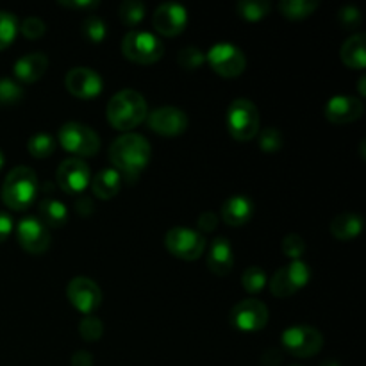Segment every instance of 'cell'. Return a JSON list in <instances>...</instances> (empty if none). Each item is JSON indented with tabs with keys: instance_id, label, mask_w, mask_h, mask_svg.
Returning a JSON list of instances; mask_svg holds the SVG:
<instances>
[{
	"instance_id": "6da1fadb",
	"label": "cell",
	"mask_w": 366,
	"mask_h": 366,
	"mask_svg": "<svg viewBox=\"0 0 366 366\" xmlns=\"http://www.w3.org/2000/svg\"><path fill=\"white\" fill-rule=\"evenodd\" d=\"M150 156L152 149L149 139L136 132L120 136L109 147V159L114 164V170L125 177H138L149 164Z\"/></svg>"
},
{
	"instance_id": "7a4b0ae2",
	"label": "cell",
	"mask_w": 366,
	"mask_h": 366,
	"mask_svg": "<svg viewBox=\"0 0 366 366\" xmlns=\"http://www.w3.org/2000/svg\"><path fill=\"white\" fill-rule=\"evenodd\" d=\"M149 114V106L142 93L136 89H122L111 97L107 104V122L117 131H131L145 122Z\"/></svg>"
},
{
	"instance_id": "3957f363",
	"label": "cell",
	"mask_w": 366,
	"mask_h": 366,
	"mask_svg": "<svg viewBox=\"0 0 366 366\" xmlns=\"http://www.w3.org/2000/svg\"><path fill=\"white\" fill-rule=\"evenodd\" d=\"M39 192L38 175L29 167H16L6 175L2 184V200L9 209L25 211L34 204Z\"/></svg>"
},
{
	"instance_id": "277c9868",
	"label": "cell",
	"mask_w": 366,
	"mask_h": 366,
	"mask_svg": "<svg viewBox=\"0 0 366 366\" xmlns=\"http://www.w3.org/2000/svg\"><path fill=\"white\" fill-rule=\"evenodd\" d=\"M259 111L249 99H236L225 114L229 134L238 142H249L259 132Z\"/></svg>"
},
{
	"instance_id": "5b68a950",
	"label": "cell",
	"mask_w": 366,
	"mask_h": 366,
	"mask_svg": "<svg viewBox=\"0 0 366 366\" xmlns=\"http://www.w3.org/2000/svg\"><path fill=\"white\" fill-rule=\"evenodd\" d=\"M122 52L132 63L154 64L163 57L164 45L152 32L132 29L122 39Z\"/></svg>"
},
{
	"instance_id": "8992f818",
	"label": "cell",
	"mask_w": 366,
	"mask_h": 366,
	"mask_svg": "<svg viewBox=\"0 0 366 366\" xmlns=\"http://www.w3.org/2000/svg\"><path fill=\"white\" fill-rule=\"evenodd\" d=\"M61 147L75 157H92L100 150V138L92 127L79 122H66L57 132Z\"/></svg>"
},
{
	"instance_id": "52a82bcc",
	"label": "cell",
	"mask_w": 366,
	"mask_h": 366,
	"mask_svg": "<svg viewBox=\"0 0 366 366\" xmlns=\"http://www.w3.org/2000/svg\"><path fill=\"white\" fill-rule=\"evenodd\" d=\"M281 343L292 356L313 357L324 347V336L311 325H292L281 335Z\"/></svg>"
},
{
	"instance_id": "ba28073f",
	"label": "cell",
	"mask_w": 366,
	"mask_h": 366,
	"mask_svg": "<svg viewBox=\"0 0 366 366\" xmlns=\"http://www.w3.org/2000/svg\"><path fill=\"white\" fill-rule=\"evenodd\" d=\"M164 247L179 259L197 261L206 250V238L195 229L172 227L164 236Z\"/></svg>"
},
{
	"instance_id": "9c48e42d",
	"label": "cell",
	"mask_w": 366,
	"mask_h": 366,
	"mask_svg": "<svg viewBox=\"0 0 366 366\" xmlns=\"http://www.w3.org/2000/svg\"><path fill=\"white\" fill-rule=\"evenodd\" d=\"M206 59L209 61V66L213 68L214 74L225 79H234L245 71L247 59L242 49L229 41L214 43L206 54Z\"/></svg>"
},
{
	"instance_id": "30bf717a",
	"label": "cell",
	"mask_w": 366,
	"mask_h": 366,
	"mask_svg": "<svg viewBox=\"0 0 366 366\" xmlns=\"http://www.w3.org/2000/svg\"><path fill=\"white\" fill-rule=\"evenodd\" d=\"M311 281L310 264L302 259L292 261L286 267L279 268L270 281V292L279 299L295 295L299 290H302Z\"/></svg>"
},
{
	"instance_id": "8fae6325",
	"label": "cell",
	"mask_w": 366,
	"mask_h": 366,
	"mask_svg": "<svg viewBox=\"0 0 366 366\" xmlns=\"http://www.w3.org/2000/svg\"><path fill=\"white\" fill-rule=\"evenodd\" d=\"M267 304L257 299H245L236 304L231 310L229 320L232 327L242 332H257L267 327L268 324Z\"/></svg>"
},
{
	"instance_id": "7c38bea8",
	"label": "cell",
	"mask_w": 366,
	"mask_h": 366,
	"mask_svg": "<svg viewBox=\"0 0 366 366\" xmlns=\"http://www.w3.org/2000/svg\"><path fill=\"white\" fill-rule=\"evenodd\" d=\"M66 297L71 306L82 315H93L102 304L99 285L88 277H75L68 282Z\"/></svg>"
},
{
	"instance_id": "4fadbf2b",
	"label": "cell",
	"mask_w": 366,
	"mask_h": 366,
	"mask_svg": "<svg viewBox=\"0 0 366 366\" xmlns=\"http://www.w3.org/2000/svg\"><path fill=\"white\" fill-rule=\"evenodd\" d=\"M57 184L66 193H82L92 182V170L81 157H68L57 168Z\"/></svg>"
},
{
	"instance_id": "5bb4252c",
	"label": "cell",
	"mask_w": 366,
	"mask_h": 366,
	"mask_svg": "<svg viewBox=\"0 0 366 366\" xmlns=\"http://www.w3.org/2000/svg\"><path fill=\"white\" fill-rule=\"evenodd\" d=\"M16 239L29 254H43L50 247V231L36 217H25L16 225Z\"/></svg>"
},
{
	"instance_id": "9a60e30c",
	"label": "cell",
	"mask_w": 366,
	"mask_h": 366,
	"mask_svg": "<svg viewBox=\"0 0 366 366\" xmlns=\"http://www.w3.org/2000/svg\"><path fill=\"white\" fill-rule=\"evenodd\" d=\"M64 86L74 97L81 100H92L102 93V77L95 70L86 66H75L64 77Z\"/></svg>"
},
{
	"instance_id": "2e32d148",
	"label": "cell",
	"mask_w": 366,
	"mask_h": 366,
	"mask_svg": "<svg viewBox=\"0 0 366 366\" xmlns=\"http://www.w3.org/2000/svg\"><path fill=\"white\" fill-rule=\"evenodd\" d=\"M147 124L161 136H179L188 129V117L182 109L174 106L157 107L147 114Z\"/></svg>"
},
{
	"instance_id": "e0dca14e",
	"label": "cell",
	"mask_w": 366,
	"mask_h": 366,
	"mask_svg": "<svg viewBox=\"0 0 366 366\" xmlns=\"http://www.w3.org/2000/svg\"><path fill=\"white\" fill-rule=\"evenodd\" d=\"M152 24L154 29H156L161 36L174 38V36L181 34L186 29V24H188V11H186V7L181 6V4H161V6L154 11Z\"/></svg>"
},
{
	"instance_id": "ac0fdd59",
	"label": "cell",
	"mask_w": 366,
	"mask_h": 366,
	"mask_svg": "<svg viewBox=\"0 0 366 366\" xmlns=\"http://www.w3.org/2000/svg\"><path fill=\"white\" fill-rule=\"evenodd\" d=\"M365 104L363 100L352 95H336L329 99L325 104L324 114L331 124L345 125L360 120L363 117Z\"/></svg>"
},
{
	"instance_id": "d6986e66",
	"label": "cell",
	"mask_w": 366,
	"mask_h": 366,
	"mask_svg": "<svg viewBox=\"0 0 366 366\" xmlns=\"http://www.w3.org/2000/svg\"><path fill=\"white\" fill-rule=\"evenodd\" d=\"M46 68H49V57L43 52H31L14 63L13 71L20 84H32L45 75Z\"/></svg>"
},
{
	"instance_id": "ffe728a7",
	"label": "cell",
	"mask_w": 366,
	"mask_h": 366,
	"mask_svg": "<svg viewBox=\"0 0 366 366\" xmlns=\"http://www.w3.org/2000/svg\"><path fill=\"white\" fill-rule=\"evenodd\" d=\"M234 267V252L227 238H217L209 245V254H207V268L218 277H225L231 274Z\"/></svg>"
},
{
	"instance_id": "44dd1931",
	"label": "cell",
	"mask_w": 366,
	"mask_h": 366,
	"mask_svg": "<svg viewBox=\"0 0 366 366\" xmlns=\"http://www.w3.org/2000/svg\"><path fill=\"white\" fill-rule=\"evenodd\" d=\"M220 214L225 224L231 225V227H239V225H245L252 218L254 202L245 195L229 197L222 204Z\"/></svg>"
},
{
	"instance_id": "7402d4cb",
	"label": "cell",
	"mask_w": 366,
	"mask_h": 366,
	"mask_svg": "<svg viewBox=\"0 0 366 366\" xmlns=\"http://www.w3.org/2000/svg\"><path fill=\"white\" fill-rule=\"evenodd\" d=\"M122 188V174L114 168H102L92 179L93 195L100 200H109L118 195Z\"/></svg>"
},
{
	"instance_id": "603a6c76",
	"label": "cell",
	"mask_w": 366,
	"mask_h": 366,
	"mask_svg": "<svg viewBox=\"0 0 366 366\" xmlns=\"http://www.w3.org/2000/svg\"><path fill=\"white\" fill-rule=\"evenodd\" d=\"M39 222L46 229H61L68 222V207L57 199H43L38 206Z\"/></svg>"
},
{
	"instance_id": "cb8c5ba5",
	"label": "cell",
	"mask_w": 366,
	"mask_h": 366,
	"mask_svg": "<svg viewBox=\"0 0 366 366\" xmlns=\"http://www.w3.org/2000/svg\"><path fill=\"white\" fill-rule=\"evenodd\" d=\"M363 231V217L357 213L336 214L331 222V232L336 239L349 242Z\"/></svg>"
},
{
	"instance_id": "d4e9b609",
	"label": "cell",
	"mask_w": 366,
	"mask_h": 366,
	"mask_svg": "<svg viewBox=\"0 0 366 366\" xmlns=\"http://www.w3.org/2000/svg\"><path fill=\"white\" fill-rule=\"evenodd\" d=\"M366 38L363 32L352 34L342 46V61L349 68L354 70H363L366 66V52H365Z\"/></svg>"
},
{
	"instance_id": "484cf974",
	"label": "cell",
	"mask_w": 366,
	"mask_h": 366,
	"mask_svg": "<svg viewBox=\"0 0 366 366\" xmlns=\"http://www.w3.org/2000/svg\"><path fill=\"white\" fill-rule=\"evenodd\" d=\"M317 0H282L279 4V11L288 20H304L317 11Z\"/></svg>"
},
{
	"instance_id": "4316f807",
	"label": "cell",
	"mask_w": 366,
	"mask_h": 366,
	"mask_svg": "<svg viewBox=\"0 0 366 366\" xmlns=\"http://www.w3.org/2000/svg\"><path fill=\"white\" fill-rule=\"evenodd\" d=\"M270 2L267 0H242L236 4V11L247 21H259L270 14Z\"/></svg>"
},
{
	"instance_id": "83f0119b",
	"label": "cell",
	"mask_w": 366,
	"mask_h": 366,
	"mask_svg": "<svg viewBox=\"0 0 366 366\" xmlns=\"http://www.w3.org/2000/svg\"><path fill=\"white\" fill-rule=\"evenodd\" d=\"M27 150L32 157H36V159H46V157H50L56 152V139L50 134L39 132V134H34L29 139Z\"/></svg>"
},
{
	"instance_id": "f1b7e54d",
	"label": "cell",
	"mask_w": 366,
	"mask_h": 366,
	"mask_svg": "<svg viewBox=\"0 0 366 366\" xmlns=\"http://www.w3.org/2000/svg\"><path fill=\"white\" fill-rule=\"evenodd\" d=\"M81 32L89 43H95V45H99V43H102L104 39L107 38L106 24H104L102 18L97 16V14H89V16H86L84 20H82Z\"/></svg>"
},
{
	"instance_id": "f546056e",
	"label": "cell",
	"mask_w": 366,
	"mask_h": 366,
	"mask_svg": "<svg viewBox=\"0 0 366 366\" xmlns=\"http://www.w3.org/2000/svg\"><path fill=\"white\" fill-rule=\"evenodd\" d=\"M24 86L13 79H0V106H16L24 100Z\"/></svg>"
},
{
	"instance_id": "4dcf8cb0",
	"label": "cell",
	"mask_w": 366,
	"mask_h": 366,
	"mask_svg": "<svg viewBox=\"0 0 366 366\" xmlns=\"http://www.w3.org/2000/svg\"><path fill=\"white\" fill-rule=\"evenodd\" d=\"M118 14L127 27H136L145 18V4L139 0H125L118 7Z\"/></svg>"
},
{
	"instance_id": "1f68e13d",
	"label": "cell",
	"mask_w": 366,
	"mask_h": 366,
	"mask_svg": "<svg viewBox=\"0 0 366 366\" xmlns=\"http://www.w3.org/2000/svg\"><path fill=\"white\" fill-rule=\"evenodd\" d=\"M18 32V18L9 11H0V50L14 41Z\"/></svg>"
},
{
	"instance_id": "d6a6232c",
	"label": "cell",
	"mask_w": 366,
	"mask_h": 366,
	"mask_svg": "<svg viewBox=\"0 0 366 366\" xmlns=\"http://www.w3.org/2000/svg\"><path fill=\"white\" fill-rule=\"evenodd\" d=\"M242 285L245 292L259 293L267 286V272L259 267H249L242 275Z\"/></svg>"
},
{
	"instance_id": "836d02e7",
	"label": "cell",
	"mask_w": 366,
	"mask_h": 366,
	"mask_svg": "<svg viewBox=\"0 0 366 366\" xmlns=\"http://www.w3.org/2000/svg\"><path fill=\"white\" fill-rule=\"evenodd\" d=\"M177 61L179 64H181V68H184L186 71H195L202 66L204 61H206V56H204L200 49H197V46L193 45H188L184 46V49L179 50Z\"/></svg>"
},
{
	"instance_id": "e575fe53",
	"label": "cell",
	"mask_w": 366,
	"mask_h": 366,
	"mask_svg": "<svg viewBox=\"0 0 366 366\" xmlns=\"http://www.w3.org/2000/svg\"><path fill=\"white\" fill-rule=\"evenodd\" d=\"M104 332V325L100 322V318H97L95 315H84V318L79 324V335L84 342H97L100 340Z\"/></svg>"
},
{
	"instance_id": "d590c367",
	"label": "cell",
	"mask_w": 366,
	"mask_h": 366,
	"mask_svg": "<svg viewBox=\"0 0 366 366\" xmlns=\"http://www.w3.org/2000/svg\"><path fill=\"white\" fill-rule=\"evenodd\" d=\"M285 145V136L277 127H267L259 134V147L263 152H277Z\"/></svg>"
},
{
	"instance_id": "8d00e7d4",
	"label": "cell",
	"mask_w": 366,
	"mask_h": 366,
	"mask_svg": "<svg viewBox=\"0 0 366 366\" xmlns=\"http://www.w3.org/2000/svg\"><path fill=\"white\" fill-rule=\"evenodd\" d=\"M282 252H285V256H288L292 261L300 259L302 254L306 252V242L302 239V236L288 234L282 239Z\"/></svg>"
},
{
	"instance_id": "74e56055",
	"label": "cell",
	"mask_w": 366,
	"mask_h": 366,
	"mask_svg": "<svg viewBox=\"0 0 366 366\" xmlns=\"http://www.w3.org/2000/svg\"><path fill=\"white\" fill-rule=\"evenodd\" d=\"M21 34L29 39H38L45 34L46 31V25L41 18L38 16H29L21 21V27H20Z\"/></svg>"
},
{
	"instance_id": "f35d334b",
	"label": "cell",
	"mask_w": 366,
	"mask_h": 366,
	"mask_svg": "<svg viewBox=\"0 0 366 366\" xmlns=\"http://www.w3.org/2000/svg\"><path fill=\"white\" fill-rule=\"evenodd\" d=\"M338 24L342 25L345 31H354V29L360 27L361 24V13L357 7L354 6H345L340 9L338 13Z\"/></svg>"
},
{
	"instance_id": "ab89813d",
	"label": "cell",
	"mask_w": 366,
	"mask_h": 366,
	"mask_svg": "<svg viewBox=\"0 0 366 366\" xmlns=\"http://www.w3.org/2000/svg\"><path fill=\"white\" fill-rule=\"evenodd\" d=\"M197 225H199V229L202 232H211L218 227V217L213 211H206V213H202L199 217Z\"/></svg>"
},
{
	"instance_id": "60d3db41",
	"label": "cell",
	"mask_w": 366,
	"mask_h": 366,
	"mask_svg": "<svg viewBox=\"0 0 366 366\" xmlns=\"http://www.w3.org/2000/svg\"><path fill=\"white\" fill-rule=\"evenodd\" d=\"M61 6L70 7V9H81V11H89L99 7L97 0H61Z\"/></svg>"
},
{
	"instance_id": "b9f144b4",
	"label": "cell",
	"mask_w": 366,
	"mask_h": 366,
	"mask_svg": "<svg viewBox=\"0 0 366 366\" xmlns=\"http://www.w3.org/2000/svg\"><path fill=\"white\" fill-rule=\"evenodd\" d=\"M13 232V218L7 213L0 211V243L6 242Z\"/></svg>"
},
{
	"instance_id": "7bdbcfd3",
	"label": "cell",
	"mask_w": 366,
	"mask_h": 366,
	"mask_svg": "<svg viewBox=\"0 0 366 366\" xmlns=\"http://www.w3.org/2000/svg\"><path fill=\"white\" fill-rule=\"evenodd\" d=\"M75 209H77V213L81 214V217H89V214L95 211V204H93L92 199H88V197H82V199H79L77 202H75Z\"/></svg>"
},
{
	"instance_id": "ee69618b",
	"label": "cell",
	"mask_w": 366,
	"mask_h": 366,
	"mask_svg": "<svg viewBox=\"0 0 366 366\" xmlns=\"http://www.w3.org/2000/svg\"><path fill=\"white\" fill-rule=\"evenodd\" d=\"M71 366H93V357L92 354L86 352V350H79L71 357Z\"/></svg>"
},
{
	"instance_id": "f6af8a7d",
	"label": "cell",
	"mask_w": 366,
	"mask_h": 366,
	"mask_svg": "<svg viewBox=\"0 0 366 366\" xmlns=\"http://www.w3.org/2000/svg\"><path fill=\"white\" fill-rule=\"evenodd\" d=\"M320 366H342L338 363V361H332V360H329V361H324V363H322Z\"/></svg>"
},
{
	"instance_id": "bcb514c9",
	"label": "cell",
	"mask_w": 366,
	"mask_h": 366,
	"mask_svg": "<svg viewBox=\"0 0 366 366\" xmlns=\"http://www.w3.org/2000/svg\"><path fill=\"white\" fill-rule=\"evenodd\" d=\"M363 86H365V77H361V79H360V92H361V97L366 95V92H365Z\"/></svg>"
},
{
	"instance_id": "7dc6e473",
	"label": "cell",
	"mask_w": 366,
	"mask_h": 366,
	"mask_svg": "<svg viewBox=\"0 0 366 366\" xmlns=\"http://www.w3.org/2000/svg\"><path fill=\"white\" fill-rule=\"evenodd\" d=\"M4 161H6V159H4V152H2V150H0V168L4 167Z\"/></svg>"
}]
</instances>
